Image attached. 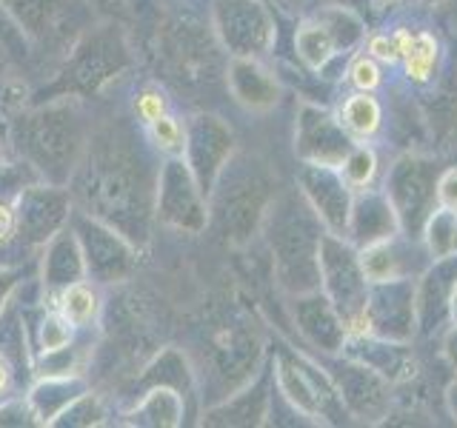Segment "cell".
Returning a JSON list of instances; mask_svg holds the SVG:
<instances>
[{"label":"cell","mask_w":457,"mask_h":428,"mask_svg":"<svg viewBox=\"0 0 457 428\" xmlns=\"http://www.w3.org/2000/svg\"><path fill=\"white\" fill-rule=\"evenodd\" d=\"M271 368H275L271 374H275V383L286 397V403L312 423H326L335 414V408L346 411L332 377H326L323 371L306 363L303 357L292 354L289 349H280Z\"/></svg>","instance_id":"cell-7"},{"label":"cell","mask_w":457,"mask_h":428,"mask_svg":"<svg viewBox=\"0 0 457 428\" xmlns=\"http://www.w3.org/2000/svg\"><path fill=\"white\" fill-rule=\"evenodd\" d=\"M446 357H449L452 368L457 371V328H454V332L446 337Z\"/></svg>","instance_id":"cell-44"},{"label":"cell","mask_w":457,"mask_h":428,"mask_svg":"<svg viewBox=\"0 0 457 428\" xmlns=\"http://www.w3.org/2000/svg\"><path fill=\"white\" fill-rule=\"evenodd\" d=\"M18 146L52 183H66L78 169L80 152L86 146L83 118L78 103H54L29 111L18 120Z\"/></svg>","instance_id":"cell-3"},{"label":"cell","mask_w":457,"mask_h":428,"mask_svg":"<svg viewBox=\"0 0 457 428\" xmlns=\"http://www.w3.org/2000/svg\"><path fill=\"white\" fill-rule=\"evenodd\" d=\"M152 126V135L157 140V146H161L163 152L169 154H180L186 149V132L180 128V123L175 118H169V114H163V118H157Z\"/></svg>","instance_id":"cell-36"},{"label":"cell","mask_w":457,"mask_h":428,"mask_svg":"<svg viewBox=\"0 0 457 428\" xmlns=\"http://www.w3.org/2000/svg\"><path fill=\"white\" fill-rule=\"evenodd\" d=\"M18 228V220H14V211L6 206V203H0V243H6L12 237V232Z\"/></svg>","instance_id":"cell-42"},{"label":"cell","mask_w":457,"mask_h":428,"mask_svg":"<svg viewBox=\"0 0 457 428\" xmlns=\"http://www.w3.org/2000/svg\"><path fill=\"white\" fill-rule=\"evenodd\" d=\"M449 317L457 325V280H454V289H452V297H449Z\"/></svg>","instance_id":"cell-47"},{"label":"cell","mask_w":457,"mask_h":428,"mask_svg":"<svg viewBox=\"0 0 457 428\" xmlns=\"http://www.w3.org/2000/svg\"><path fill=\"white\" fill-rule=\"evenodd\" d=\"M228 89H232L237 103L257 111L271 109L280 97L278 80L252 57H235L232 61V66H228Z\"/></svg>","instance_id":"cell-25"},{"label":"cell","mask_w":457,"mask_h":428,"mask_svg":"<svg viewBox=\"0 0 457 428\" xmlns=\"http://www.w3.org/2000/svg\"><path fill=\"white\" fill-rule=\"evenodd\" d=\"M204 192L192 175V169L183 160H169L157 171V194H154V214L171 228L197 235L206 228V203Z\"/></svg>","instance_id":"cell-10"},{"label":"cell","mask_w":457,"mask_h":428,"mask_svg":"<svg viewBox=\"0 0 457 428\" xmlns=\"http://www.w3.org/2000/svg\"><path fill=\"white\" fill-rule=\"evenodd\" d=\"M86 275V263H83V251L75 232H57L49 240V251H46V263H43V277L54 289H66L71 283H80Z\"/></svg>","instance_id":"cell-26"},{"label":"cell","mask_w":457,"mask_h":428,"mask_svg":"<svg viewBox=\"0 0 457 428\" xmlns=\"http://www.w3.org/2000/svg\"><path fill=\"white\" fill-rule=\"evenodd\" d=\"M352 83L357 86L361 92H371L375 86L380 83V69L371 57H357L352 63Z\"/></svg>","instance_id":"cell-38"},{"label":"cell","mask_w":457,"mask_h":428,"mask_svg":"<svg viewBox=\"0 0 457 428\" xmlns=\"http://www.w3.org/2000/svg\"><path fill=\"white\" fill-rule=\"evenodd\" d=\"M318 263H320V289L340 311L349 334H369L363 309H366L371 283L363 275L357 249L352 243H346V237L323 232L320 249H318Z\"/></svg>","instance_id":"cell-4"},{"label":"cell","mask_w":457,"mask_h":428,"mask_svg":"<svg viewBox=\"0 0 457 428\" xmlns=\"http://www.w3.org/2000/svg\"><path fill=\"white\" fill-rule=\"evenodd\" d=\"M9 377H12V371H9V363H6V357L0 354V391L9 385Z\"/></svg>","instance_id":"cell-46"},{"label":"cell","mask_w":457,"mask_h":428,"mask_svg":"<svg viewBox=\"0 0 457 428\" xmlns=\"http://www.w3.org/2000/svg\"><path fill=\"white\" fill-rule=\"evenodd\" d=\"M369 52L371 57H378L383 63H395L400 61V49H397V40L395 37H386V35H378L369 40Z\"/></svg>","instance_id":"cell-40"},{"label":"cell","mask_w":457,"mask_h":428,"mask_svg":"<svg viewBox=\"0 0 457 428\" xmlns=\"http://www.w3.org/2000/svg\"><path fill=\"white\" fill-rule=\"evenodd\" d=\"M66 218H69V194L57 189V185H49V189L46 185L26 189L18 200V211H14L18 232L29 246L52 240L61 232Z\"/></svg>","instance_id":"cell-17"},{"label":"cell","mask_w":457,"mask_h":428,"mask_svg":"<svg viewBox=\"0 0 457 428\" xmlns=\"http://www.w3.org/2000/svg\"><path fill=\"white\" fill-rule=\"evenodd\" d=\"M83 394V385L78 380H49V383H43L35 389L32 394V408L35 414L40 417V423H52L57 414H61L71 399L80 397Z\"/></svg>","instance_id":"cell-29"},{"label":"cell","mask_w":457,"mask_h":428,"mask_svg":"<svg viewBox=\"0 0 457 428\" xmlns=\"http://www.w3.org/2000/svg\"><path fill=\"white\" fill-rule=\"evenodd\" d=\"M214 29L232 57H263L275 46V21L261 0H214Z\"/></svg>","instance_id":"cell-8"},{"label":"cell","mask_w":457,"mask_h":428,"mask_svg":"<svg viewBox=\"0 0 457 428\" xmlns=\"http://www.w3.org/2000/svg\"><path fill=\"white\" fill-rule=\"evenodd\" d=\"M300 194L314 209V214L326 226V232L346 237L349 211H352V185L343 177L340 166L303 163L297 171Z\"/></svg>","instance_id":"cell-14"},{"label":"cell","mask_w":457,"mask_h":428,"mask_svg":"<svg viewBox=\"0 0 457 428\" xmlns=\"http://www.w3.org/2000/svg\"><path fill=\"white\" fill-rule=\"evenodd\" d=\"M354 149L352 135L343 128V123L328 114L326 109L303 103L297 111L295 128V152L303 163H326L343 166V160Z\"/></svg>","instance_id":"cell-15"},{"label":"cell","mask_w":457,"mask_h":428,"mask_svg":"<svg viewBox=\"0 0 457 428\" xmlns=\"http://www.w3.org/2000/svg\"><path fill=\"white\" fill-rule=\"evenodd\" d=\"M212 194H214V211H218L223 235L228 237V243L243 246L257 232V226H261V220L269 211L266 183L254 171H240V175L235 171L228 177V185H220V192L212 189Z\"/></svg>","instance_id":"cell-9"},{"label":"cell","mask_w":457,"mask_h":428,"mask_svg":"<svg viewBox=\"0 0 457 428\" xmlns=\"http://www.w3.org/2000/svg\"><path fill=\"white\" fill-rule=\"evenodd\" d=\"M428 4H437V0H428Z\"/></svg>","instance_id":"cell-49"},{"label":"cell","mask_w":457,"mask_h":428,"mask_svg":"<svg viewBox=\"0 0 457 428\" xmlns=\"http://www.w3.org/2000/svg\"><path fill=\"white\" fill-rule=\"evenodd\" d=\"M183 394L171 385H149L140 397L135 417L143 425H180L183 420Z\"/></svg>","instance_id":"cell-27"},{"label":"cell","mask_w":457,"mask_h":428,"mask_svg":"<svg viewBox=\"0 0 457 428\" xmlns=\"http://www.w3.org/2000/svg\"><path fill=\"white\" fill-rule=\"evenodd\" d=\"M340 171H343V177L349 180V185H354V189H363V185H369L371 177H375L378 157H375V152L366 149V146H354L349 152L346 160H343Z\"/></svg>","instance_id":"cell-34"},{"label":"cell","mask_w":457,"mask_h":428,"mask_svg":"<svg viewBox=\"0 0 457 428\" xmlns=\"http://www.w3.org/2000/svg\"><path fill=\"white\" fill-rule=\"evenodd\" d=\"M295 49L300 54V61H303L309 69H323L343 46H340V40H337V35L332 32V29H328L318 18V21L303 23V26L297 29Z\"/></svg>","instance_id":"cell-28"},{"label":"cell","mask_w":457,"mask_h":428,"mask_svg":"<svg viewBox=\"0 0 457 428\" xmlns=\"http://www.w3.org/2000/svg\"><path fill=\"white\" fill-rule=\"evenodd\" d=\"M332 383L352 417L363 423H378L380 417H386V411H389V380L378 374L375 368L349 357L346 363L337 366Z\"/></svg>","instance_id":"cell-16"},{"label":"cell","mask_w":457,"mask_h":428,"mask_svg":"<svg viewBox=\"0 0 457 428\" xmlns=\"http://www.w3.org/2000/svg\"><path fill=\"white\" fill-rule=\"evenodd\" d=\"M186 166L206 197L212 194L214 183L223 175L228 157L235 152V135L220 118L214 114H197L186 128Z\"/></svg>","instance_id":"cell-13"},{"label":"cell","mask_w":457,"mask_h":428,"mask_svg":"<svg viewBox=\"0 0 457 428\" xmlns=\"http://www.w3.org/2000/svg\"><path fill=\"white\" fill-rule=\"evenodd\" d=\"M414 289H418V283L411 277L371 283L366 309H363L369 334L383 337V340H395V342H406L414 334V323H418Z\"/></svg>","instance_id":"cell-12"},{"label":"cell","mask_w":457,"mask_h":428,"mask_svg":"<svg viewBox=\"0 0 457 428\" xmlns=\"http://www.w3.org/2000/svg\"><path fill=\"white\" fill-rule=\"evenodd\" d=\"M457 280V251L437 257L435 266L420 277L418 289H414V303H418V323L432 332L440 325L443 314H449V297Z\"/></svg>","instance_id":"cell-21"},{"label":"cell","mask_w":457,"mask_h":428,"mask_svg":"<svg viewBox=\"0 0 457 428\" xmlns=\"http://www.w3.org/2000/svg\"><path fill=\"white\" fill-rule=\"evenodd\" d=\"M423 235H426V246H428V254H432V260L454 254L457 251V211L446 206L435 209L423 226Z\"/></svg>","instance_id":"cell-31"},{"label":"cell","mask_w":457,"mask_h":428,"mask_svg":"<svg viewBox=\"0 0 457 428\" xmlns=\"http://www.w3.org/2000/svg\"><path fill=\"white\" fill-rule=\"evenodd\" d=\"M295 320L300 334H303L314 349L320 351H343V342L349 337V328L343 323L340 311L320 289L309 294H297L295 300Z\"/></svg>","instance_id":"cell-19"},{"label":"cell","mask_w":457,"mask_h":428,"mask_svg":"<svg viewBox=\"0 0 457 428\" xmlns=\"http://www.w3.org/2000/svg\"><path fill=\"white\" fill-rule=\"evenodd\" d=\"M75 235L83 251L86 271L100 283L126 280L135 268V249L120 232H114L104 220L92 214H78Z\"/></svg>","instance_id":"cell-11"},{"label":"cell","mask_w":457,"mask_h":428,"mask_svg":"<svg viewBox=\"0 0 457 428\" xmlns=\"http://www.w3.org/2000/svg\"><path fill=\"white\" fill-rule=\"evenodd\" d=\"M14 283H18V275H14V271H0V309H4L9 292L14 289Z\"/></svg>","instance_id":"cell-43"},{"label":"cell","mask_w":457,"mask_h":428,"mask_svg":"<svg viewBox=\"0 0 457 428\" xmlns=\"http://www.w3.org/2000/svg\"><path fill=\"white\" fill-rule=\"evenodd\" d=\"M361 266L369 283L414 277L420 271L418 251H414L409 243H400L397 235L361 249Z\"/></svg>","instance_id":"cell-23"},{"label":"cell","mask_w":457,"mask_h":428,"mask_svg":"<svg viewBox=\"0 0 457 428\" xmlns=\"http://www.w3.org/2000/svg\"><path fill=\"white\" fill-rule=\"evenodd\" d=\"M57 417L63 420H54L52 425H97L100 417H104V408H100V403L92 394H80Z\"/></svg>","instance_id":"cell-35"},{"label":"cell","mask_w":457,"mask_h":428,"mask_svg":"<svg viewBox=\"0 0 457 428\" xmlns=\"http://www.w3.org/2000/svg\"><path fill=\"white\" fill-rule=\"evenodd\" d=\"M69 320L63 317H46L40 323V349L46 351V354H54V351H63L66 346H69V337H71V332H69Z\"/></svg>","instance_id":"cell-37"},{"label":"cell","mask_w":457,"mask_h":428,"mask_svg":"<svg viewBox=\"0 0 457 428\" xmlns=\"http://www.w3.org/2000/svg\"><path fill=\"white\" fill-rule=\"evenodd\" d=\"M61 314L71 325H89L97 314V297L83 283H71L63 289L61 297Z\"/></svg>","instance_id":"cell-32"},{"label":"cell","mask_w":457,"mask_h":428,"mask_svg":"<svg viewBox=\"0 0 457 428\" xmlns=\"http://www.w3.org/2000/svg\"><path fill=\"white\" fill-rule=\"evenodd\" d=\"M75 192L86 214L104 220L129 243L149 237L157 189H152L146 160L129 146L126 132H106L89 146L75 177Z\"/></svg>","instance_id":"cell-1"},{"label":"cell","mask_w":457,"mask_h":428,"mask_svg":"<svg viewBox=\"0 0 457 428\" xmlns=\"http://www.w3.org/2000/svg\"><path fill=\"white\" fill-rule=\"evenodd\" d=\"M400 232L397 214L392 200L386 197V192H369L357 194L352 200V211H349V228L346 235L357 249H366L371 243H380L386 237H395Z\"/></svg>","instance_id":"cell-20"},{"label":"cell","mask_w":457,"mask_h":428,"mask_svg":"<svg viewBox=\"0 0 457 428\" xmlns=\"http://www.w3.org/2000/svg\"><path fill=\"white\" fill-rule=\"evenodd\" d=\"M6 9L18 18L29 35L43 43L69 40V26H80L86 18V4L78 0H4Z\"/></svg>","instance_id":"cell-18"},{"label":"cell","mask_w":457,"mask_h":428,"mask_svg":"<svg viewBox=\"0 0 457 428\" xmlns=\"http://www.w3.org/2000/svg\"><path fill=\"white\" fill-rule=\"evenodd\" d=\"M343 351H346L352 360L375 368L386 380H406L414 374V360L406 351V342L383 340L375 334H354L352 340L346 337Z\"/></svg>","instance_id":"cell-22"},{"label":"cell","mask_w":457,"mask_h":428,"mask_svg":"<svg viewBox=\"0 0 457 428\" xmlns=\"http://www.w3.org/2000/svg\"><path fill=\"white\" fill-rule=\"evenodd\" d=\"M340 123L352 137H371L380 126V106L366 92L352 95L340 109Z\"/></svg>","instance_id":"cell-30"},{"label":"cell","mask_w":457,"mask_h":428,"mask_svg":"<svg viewBox=\"0 0 457 428\" xmlns=\"http://www.w3.org/2000/svg\"><path fill=\"white\" fill-rule=\"evenodd\" d=\"M269 414V371L252 380L240 394H228L226 403L214 406L204 425H263Z\"/></svg>","instance_id":"cell-24"},{"label":"cell","mask_w":457,"mask_h":428,"mask_svg":"<svg viewBox=\"0 0 457 428\" xmlns=\"http://www.w3.org/2000/svg\"><path fill=\"white\" fill-rule=\"evenodd\" d=\"M437 169L432 160L406 154L386 175V197L392 200L400 232L409 237L423 235V226L437 203Z\"/></svg>","instance_id":"cell-6"},{"label":"cell","mask_w":457,"mask_h":428,"mask_svg":"<svg viewBox=\"0 0 457 428\" xmlns=\"http://www.w3.org/2000/svg\"><path fill=\"white\" fill-rule=\"evenodd\" d=\"M437 203L457 211V169L446 171V175H440V180H437Z\"/></svg>","instance_id":"cell-41"},{"label":"cell","mask_w":457,"mask_h":428,"mask_svg":"<svg viewBox=\"0 0 457 428\" xmlns=\"http://www.w3.org/2000/svg\"><path fill=\"white\" fill-rule=\"evenodd\" d=\"M135 109H137V114L146 123H154L157 118H163L166 114V100H163V95L161 92H154V89H146L140 97H137V103H135Z\"/></svg>","instance_id":"cell-39"},{"label":"cell","mask_w":457,"mask_h":428,"mask_svg":"<svg viewBox=\"0 0 457 428\" xmlns=\"http://www.w3.org/2000/svg\"><path fill=\"white\" fill-rule=\"evenodd\" d=\"M406 57V71L411 80L418 83H426L432 78V69L437 63V40L428 35V32H420L411 37V46L409 52L403 54Z\"/></svg>","instance_id":"cell-33"},{"label":"cell","mask_w":457,"mask_h":428,"mask_svg":"<svg viewBox=\"0 0 457 428\" xmlns=\"http://www.w3.org/2000/svg\"><path fill=\"white\" fill-rule=\"evenodd\" d=\"M446 406H449V414H452L454 423H457V380L446 389Z\"/></svg>","instance_id":"cell-45"},{"label":"cell","mask_w":457,"mask_h":428,"mask_svg":"<svg viewBox=\"0 0 457 428\" xmlns=\"http://www.w3.org/2000/svg\"><path fill=\"white\" fill-rule=\"evenodd\" d=\"M269 246L275 254V271L280 277L283 289L292 294H309L320 289V263H318V249H320V218L314 209L300 203L297 197H283L269 211Z\"/></svg>","instance_id":"cell-2"},{"label":"cell","mask_w":457,"mask_h":428,"mask_svg":"<svg viewBox=\"0 0 457 428\" xmlns=\"http://www.w3.org/2000/svg\"><path fill=\"white\" fill-rule=\"evenodd\" d=\"M129 66L126 43L118 32V26H104L83 35V40L69 52V61L61 71V78L49 92L61 95H95L97 89L118 78V71Z\"/></svg>","instance_id":"cell-5"},{"label":"cell","mask_w":457,"mask_h":428,"mask_svg":"<svg viewBox=\"0 0 457 428\" xmlns=\"http://www.w3.org/2000/svg\"><path fill=\"white\" fill-rule=\"evenodd\" d=\"M397 4H403V0H371V6H375V12H386V9H392Z\"/></svg>","instance_id":"cell-48"}]
</instances>
